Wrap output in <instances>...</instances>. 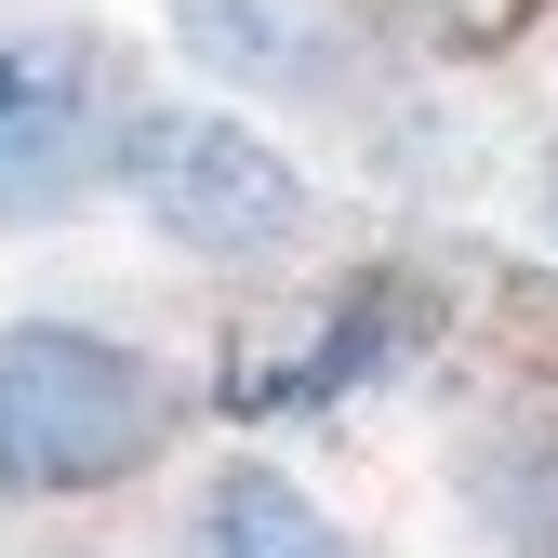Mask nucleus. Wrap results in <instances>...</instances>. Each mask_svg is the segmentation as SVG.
I'll use <instances>...</instances> for the list:
<instances>
[{"instance_id":"obj_1","label":"nucleus","mask_w":558,"mask_h":558,"mask_svg":"<svg viewBox=\"0 0 558 558\" xmlns=\"http://www.w3.org/2000/svg\"><path fill=\"white\" fill-rule=\"evenodd\" d=\"M173 452V373L94 319H0V493L81 506Z\"/></svg>"},{"instance_id":"obj_2","label":"nucleus","mask_w":558,"mask_h":558,"mask_svg":"<svg viewBox=\"0 0 558 558\" xmlns=\"http://www.w3.org/2000/svg\"><path fill=\"white\" fill-rule=\"evenodd\" d=\"M120 186L186 266H279L319 214V186L227 107H133L120 120Z\"/></svg>"},{"instance_id":"obj_3","label":"nucleus","mask_w":558,"mask_h":558,"mask_svg":"<svg viewBox=\"0 0 558 558\" xmlns=\"http://www.w3.org/2000/svg\"><path fill=\"white\" fill-rule=\"evenodd\" d=\"M120 53L94 27L0 14V227H40L120 173Z\"/></svg>"},{"instance_id":"obj_4","label":"nucleus","mask_w":558,"mask_h":558,"mask_svg":"<svg viewBox=\"0 0 558 558\" xmlns=\"http://www.w3.org/2000/svg\"><path fill=\"white\" fill-rule=\"evenodd\" d=\"M160 14H173V53H199L214 81L279 94V107H332L360 81V27L332 0H160Z\"/></svg>"},{"instance_id":"obj_5","label":"nucleus","mask_w":558,"mask_h":558,"mask_svg":"<svg viewBox=\"0 0 558 558\" xmlns=\"http://www.w3.org/2000/svg\"><path fill=\"white\" fill-rule=\"evenodd\" d=\"M426 332H439V293H426V279H412V266H360V279H332V306H319V332H306V360L240 373V412H319V399H345V386L399 373Z\"/></svg>"},{"instance_id":"obj_6","label":"nucleus","mask_w":558,"mask_h":558,"mask_svg":"<svg viewBox=\"0 0 558 558\" xmlns=\"http://www.w3.org/2000/svg\"><path fill=\"white\" fill-rule=\"evenodd\" d=\"M465 519L493 532V558H558V399H493L465 426Z\"/></svg>"},{"instance_id":"obj_7","label":"nucleus","mask_w":558,"mask_h":558,"mask_svg":"<svg viewBox=\"0 0 558 558\" xmlns=\"http://www.w3.org/2000/svg\"><path fill=\"white\" fill-rule=\"evenodd\" d=\"M186 558H360V545L332 532V506L306 493L293 465L240 452V465H214L186 493Z\"/></svg>"},{"instance_id":"obj_8","label":"nucleus","mask_w":558,"mask_h":558,"mask_svg":"<svg viewBox=\"0 0 558 558\" xmlns=\"http://www.w3.org/2000/svg\"><path fill=\"white\" fill-rule=\"evenodd\" d=\"M386 14H412L426 40H452V53H478V40H506L532 0H386Z\"/></svg>"},{"instance_id":"obj_9","label":"nucleus","mask_w":558,"mask_h":558,"mask_svg":"<svg viewBox=\"0 0 558 558\" xmlns=\"http://www.w3.org/2000/svg\"><path fill=\"white\" fill-rule=\"evenodd\" d=\"M545 240H558V160H545Z\"/></svg>"}]
</instances>
